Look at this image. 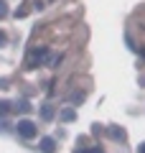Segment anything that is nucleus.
Instances as JSON below:
<instances>
[{
	"instance_id": "2",
	"label": "nucleus",
	"mask_w": 145,
	"mask_h": 153,
	"mask_svg": "<svg viewBox=\"0 0 145 153\" xmlns=\"http://www.w3.org/2000/svg\"><path fill=\"white\" fill-rule=\"evenodd\" d=\"M46 54H48L46 49H33V51H31V56H28V61H26V66H28V69H33L36 64H41V61L46 59Z\"/></svg>"
},
{
	"instance_id": "3",
	"label": "nucleus",
	"mask_w": 145,
	"mask_h": 153,
	"mask_svg": "<svg viewBox=\"0 0 145 153\" xmlns=\"http://www.w3.org/2000/svg\"><path fill=\"white\" fill-rule=\"evenodd\" d=\"M41 151H43V153H54V151H56L54 138H43V140H41Z\"/></svg>"
},
{
	"instance_id": "10",
	"label": "nucleus",
	"mask_w": 145,
	"mask_h": 153,
	"mask_svg": "<svg viewBox=\"0 0 145 153\" xmlns=\"http://www.w3.org/2000/svg\"><path fill=\"white\" fill-rule=\"evenodd\" d=\"M138 153H145V143H140V146H138Z\"/></svg>"
},
{
	"instance_id": "11",
	"label": "nucleus",
	"mask_w": 145,
	"mask_h": 153,
	"mask_svg": "<svg viewBox=\"0 0 145 153\" xmlns=\"http://www.w3.org/2000/svg\"><path fill=\"white\" fill-rule=\"evenodd\" d=\"M0 44H5V33H0Z\"/></svg>"
},
{
	"instance_id": "1",
	"label": "nucleus",
	"mask_w": 145,
	"mask_h": 153,
	"mask_svg": "<svg viewBox=\"0 0 145 153\" xmlns=\"http://www.w3.org/2000/svg\"><path fill=\"white\" fill-rule=\"evenodd\" d=\"M16 130H18V135L21 138H36V125H33L31 120H18V125H16Z\"/></svg>"
},
{
	"instance_id": "7",
	"label": "nucleus",
	"mask_w": 145,
	"mask_h": 153,
	"mask_svg": "<svg viewBox=\"0 0 145 153\" xmlns=\"http://www.w3.org/2000/svg\"><path fill=\"white\" fill-rule=\"evenodd\" d=\"M74 115H76V112L69 107V110H64V112H61V120H64V123H69V120H74Z\"/></svg>"
},
{
	"instance_id": "6",
	"label": "nucleus",
	"mask_w": 145,
	"mask_h": 153,
	"mask_svg": "<svg viewBox=\"0 0 145 153\" xmlns=\"http://www.w3.org/2000/svg\"><path fill=\"white\" fill-rule=\"evenodd\" d=\"M16 110H21V112H28V110H31L28 100H18V102H16Z\"/></svg>"
},
{
	"instance_id": "5",
	"label": "nucleus",
	"mask_w": 145,
	"mask_h": 153,
	"mask_svg": "<svg viewBox=\"0 0 145 153\" xmlns=\"http://www.w3.org/2000/svg\"><path fill=\"white\" fill-rule=\"evenodd\" d=\"M109 135H112L115 140H125V130H122V128H112V130H109Z\"/></svg>"
},
{
	"instance_id": "4",
	"label": "nucleus",
	"mask_w": 145,
	"mask_h": 153,
	"mask_svg": "<svg viewBox=\"0 0 145 153\" xmlns=\"http://www.w3.org/2000/svg\"><path fill=\"white\" fill-rule=\"evenodd\" d=\"M41 117H43V120H51V117H54V107H51V105H43Z\"/></svg>"
},
{
	"instance_id": "8",
	"label": "nucleus",
	"mask_w": 145,
	"mask_h": 153,
	"mask_svg": "<svg viewBox=\"0 0 145 153\" xmlns=\"http://www.w3.org/2000/svg\"><path fill=\"white\" fill-rule=\"evenodd\" d=\"M8 16V5H5V0H0V18H5Z\"/></svg>"
},
{
	"instance_id": "9",
	"label": "nucleus",
	"mask_w": 145,
	"mask_h": 153,
	"mask_svg": "<svg viewBox=\"0 0 145 153\" xmlns=\"http://www.w3.org/2000/svg\"><path fill=\"white\" fill-rule=\"evenodd\" d=\"M76 153H104L102 148H89V151H76Z\"/></svg>"
}]
</instances>
